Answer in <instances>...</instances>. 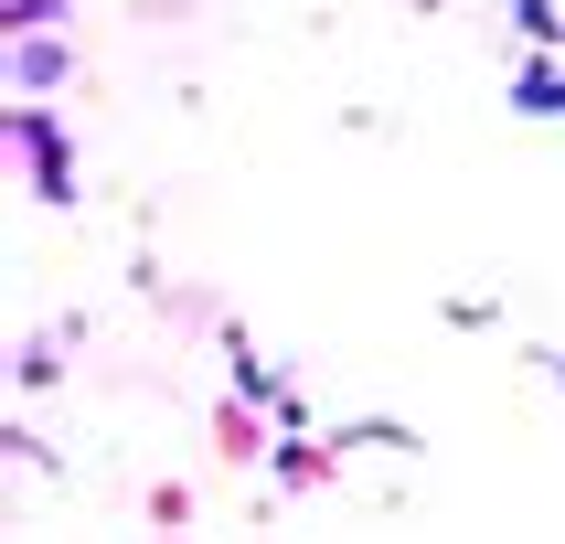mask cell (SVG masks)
Returning <instances> with one entry per match:
<instances>
[]
</instances>
